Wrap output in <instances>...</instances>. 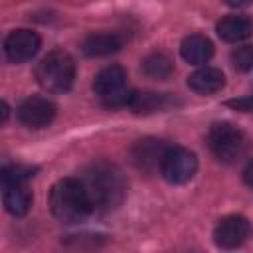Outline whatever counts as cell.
<instances>
[{
    "instance_id": "obj_1",
    "label": "cell",
    "mask_w": 253,
    "mask_h": 253,
    "mask_svg": "<svg viewBox=\"0 0 253 253\" xmlns=\"http://www.w3.org/2000/svg\"><path fill=\"white\" fill-rule=\"evenodd\" d=\"M79 182L83 184L91 200L93 211H101V213L113 211L126 198V178L117 164L105 160L93 162L91 166L85 168Z\"/></svg>"
},
{
    "instance_id": "obj_2",
    "label": "cell",
    "mask_w": 253,
    "mask_h": 253,
    "mask_svg": "<svg viewBox=\"0 0 253 253\" xmlns=\"http://www.w3.org/2000/svg\"><path fill=\"white\" fill-rule=\"evenodd\" d=\"M49 210L63 223H79L93 211V206L79 180L61 178L51 186Z\"/></svg>"
},
{
    "instance_id": "obj_3",
    "label": "cell",
    "mask_w": 253,
    "mask_h": 253,
    "mask_svg": "<svg viewBox=\"0 0 253 253\" xmlns=\"http://www.w3.org/2000/svg\"><path fill=\"white\" fill-rule=\"evenodd\" d=\"M38 83L49 93H63L71 89L75 79V61L63 49L49 51L36 67Z\"/></svg>"
},
{
    "instance_id": "obj_4",
    "label": "cell",
    "mask_w": 253,
    "mask_h": 253,
    "mask_svg": "<svg viewBox=\"0 0 253 253\" xmlns=\"http://www.w3.org/2000/svg\"><path fill=\"white\" fill-rule=\"evenodd\" d=\"M208 146L219 162L231 164L245 154L247 138L231 123H215L208 132Z\"/></svg>"
},
{
    "instance_id": "obj_5",
    "label": "cell",
    "mask_w": 253,
    "mask_h": 253,
    "mask_svg": "<svg viewBox=\"0 0 253 253\" xmlns=\"http://www.w3.org/2000/svg\"><path fill=\"white\" fill-rule=\"evenodd\" d=\"M93 89L105 107H126L130 89L126 85V71L121 65L103 67L93 81Z\"/></svg>"
},
{
    "instance_id": "obj_6",
    "label": "cell",
    "mask_w": 253,
    "mask_h": 253,
    "mask_svg": "<svg viewBox=\"0 0 253 253\" xmlns=\"http://www.w3.org/2000/svg\"><path fill=\"white\" fill-rule=\"evenodd\" d=\"M196 170H198V158L192 150L182 146H168L160 164V174L166 182L186 184L194 178Z\"/></svg>"
},
{
    "instance_id": "obj_7",
    "label": "cell",
    "mask_w": 253,
    "mask_h": 253,
    "mask_svg": "<svg viewBox=\"0 0 253 253\" xmlns=\"http://www.w3.org/2000/svg\"><path fill=\"white\" fill-rule=\"evenodd\" d=\"M249 233H251V225H249L247 217L233 213V215H225L217 221V225L213 229V241L221 249H235L245 243Z\"/></svg>"
},
{
    "instance_id": "obj_8",
    "label": "cell",
    "mask_w": 253,
    "mask_h": 253,
    "mask_svg": "<svg viewBox=\"0 0 253 253\" xmlns=\"http://www.w3.org/2000/svg\"><path fill=\"white\" fill-rule=\"evenodd\" d=\"M42 45V40L32 30H14L4 40V53L12 63H24L32 59Z\"/></svg>"
},
{
    "instance_id": "obj_9",
    "label": "cell",
    "mask_w": 253,
    "mask_h": 253,
    "mask_svg": "<svg viewBox=\"0 0 253 253\" xmlns=\"http://www.w3.org/2000/svg\"><path fill=\"white\" fill-rule=\"evenodd\" d=\"M55 117V105L45 97H28L18 107V119L28 128H43Z\"/></svg>"
},
{
    "instance_id": "obj_10",
    "label": "cell",
    "mask_w": 253,
    "mask_h": 253,
    "mask_svg": "<svg viewBox=\"0 0 253 253\" xmlns=\"http://www.w3.org/2000/svg\"><path fill=\"white\" fill-rule=\"evenodd\" d=\"M168 150V144H164L158 138H142L136 140L134 146L130 148V158L134 162V166L138 170L144 172H152V170H160L164 152Z\"/></svg>"
},
{
    "instance_id": "obj_11",
    "label": "cell",
    "mask_w": 253,
    "mask_h": 253,
    "mask_svg": "<svg viewBox=\"0 0 253 253\" xmlns=\"http://www.w3.org/2000/svg\"><path fill=\"white\" fill-rule=\"evenodd\" d=\"M176 99L168 93H154V91H130L126 107L136 115H150L158 111H166L174 107Z\"/></svg>"
},
{
    "instance_id": "obj_12",
    "label": "cell",
    "mask_w": 253,
    "mask_h": 253,
    "mask_svg": "<svg viewBox=\"0 0 253 253\" xmlns=\"http://www.w3.org/2000/svg\"><path fill=\"white\" fill-rule=\"evenodd\" d=\"M123 47V38L115 32H99L91 34L83 42V53L89 57H105L117 53Z\"/></svg>"
},
{
    "instance_id": "obj_13",
    "label": "cell",
    "mask_w": 253,
    "mask_h": 253,
    "mask_svg": "<svg viewBox=\"0 0 253 253\" xmlns=\"http://www.w3.org/2000/svg\"><path fill=\"white\" fill-rule=\"evenodd\" d=\"M215 30L223 42L237 43L247 40L253 34V20L247 16H225L217 22Z\"/></svg>"
},
{
    "instance_id": "obj_14",
    "label": "cell",
    "mask_w": 253,
    "mask_h": 253,
    "mask_svg": "<svg viewBox=\"0 0 253 253\" xmlns=\"http://www.w3.org/2000/svg\"><path fill=\"white\" fill-rule=\"evenodd\" d=\"M180 53L182 57L192 63V65H202L206 61H210V57L213 55V43L200 34H192L186 36L180 43Z\"/></svg>"
},
{
    "instance_id": "obj_15",
    "label": "cell",
    "mask_w": 253,
    "mask_h": 253,
    "mask_svg": "<svg viewBox=\"0 0 253 253\" xmlns=\"http://www.w3.org/2000/svg\"><path fill=\"white\" fill-rule=\"evenodd\" d=\"M223 85H225V77L215 67H200L188 77V87L200 95L217 93Z\"/></svg>"
},
{
    "instance_id": "obj_16",
    "label": "cell",
    "mask_w": 253,
    "mask_h": 253,
    "mask_svg": "<svg viewBox=\"0 0 253 253\" xmlns=\"http://www.w3.org/2000/svg\"><path fill=\"white\" fill-rule=\"evenodd\" d=\"M4 208L12 213V215H26L30 206H32V194L26 188V182H18V184H4Z\"/></svg>"
},
{
    "instance_id": "obj_17",
    "label": "cell",
    "mask_w": 253,
    "mask_h": 253,
    "mask_svg": "<svg viewBox=\"0 0 253 253\" xmlns=\"http://www.w3.org/2000/svg\"><path fill=\"white\" fill-rule=\"evenodd\" d=\"M142 71L150 79H168L172 75V71H174V63L166 53L156 51V53H150L148 57H144Z\"/></svg>"
},
{
    "instance_id": "obj_18",
    "label": "cell",
    "mask_w": 253,
    "mask_h": 253,
    "mask_svg": "<svg viewBox=\"0 0 253 253\" xmlns=\"http://www.w3.org/2000/svg\"><path fill=\"white\" fill-rule=\"evenodd\" d=\"M34 170L28 168V166H22V164H10V166H4L2 168V186L4 184H18V182H26Z\"/></svg>"
},
{
    "instance_id": "obj_19",
    "label": "cell",
    "mask_w": 253,
    "mask_h": 253,
    "mask_svg": "<svg viewBox=\"0 0 253 253\" xmlns=\"http://www.w3.org/2000/svg\"><path fill=\"white\" fill-rule=\"evenodd\" d=\"M231 63L237 71H249L253 69V45H241L231 51Z\"/></svg>"
},
{
    "instance_id": "obj_20",
    "label": "cell",
    "mask_w": 253,
    "mask_h": 253,
    "mask_svg": "<svg viewBox=\"0 0 253 253\" xmlns=\"http://www.w3.org/2000/svg\"><path fill=\"white\" fill-rule=\"evenodd\" d=\"M227 107L237 109V111H243V113H253V95L243 97V99H233V101H227Z\"/></svg>"
},
{
    "instance_id": "obj_21",
    "label": "cell",
    "mask_w": 253,
    "mask_h": 253,
    "mask_svg": "<svg viewBox=\"0 0 253 253\" xmlns=\"http://www.w3.org/2000/svg\"><path fill=\"white\" fill-rule=\"evenodd\" d=\"M243 180H245V184H247L249 188H253V160H249V164L245 166V170H243Z\"/></svg>"
},
{
    "instance_id": "obj_22",
    "label": "cell",
    "mask_w": 253,
    "mask_h": 253,
    "mask_svg": "<svg viewBox=\"0 0 253 253\" xmlns=\"http://www.w3.org/2000/svg\"><path fill=\"white\" fill-rule=\"evenodd\" d=\"M227 6H233V8H243V6H249L253 0H223Z\"/></svg>"
},
{
    "instance_id": "obj_23",
    "label": "cell",
    "mask_w": 253,
    "mask_h": 253,
    "mask_svg": "<svg viewBox=\"0 0 253 253\" xmlns=\"http://www.w3.org/2000/svg\"><path fill=\"white\" fill-rule=\"evenodd\" d=\"M6 119H8V105L2 103V123H6Z\"/></svg>"
}]
</instances>
